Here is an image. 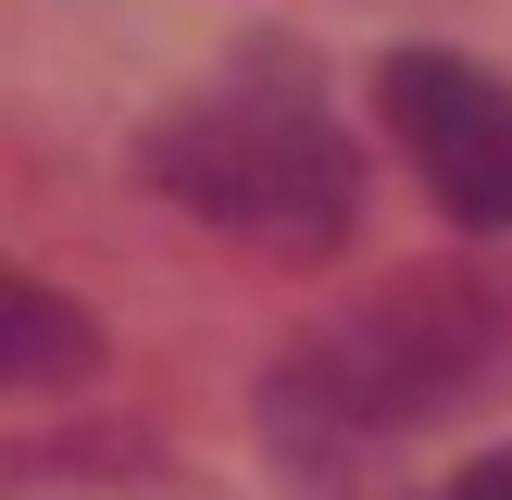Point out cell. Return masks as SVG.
Listing matches in <instances>:
<instances>
[{
  "label": "cell",
  "mask_w": 512,
  "mask_h": 500,
  "mask_svg": "<svg viewBox=\"0 0 512 500\" xmlns=\"http://www.w3.org/2000/svg\"><path fill=\"white\" fill-rule=\"evenodd\" d=\"M512 375V275L475 263H425L400 288L325 313L313 338H288L263 363V438L288 463H350V450L425 438V425L475 413Z\"/></svg>",
  "instance_id": "cell-1"
},
{
  "label": "cell",
  "mask_w": 512,
  "mask_h": 500,
  "mask_svg": "<svg viewBox=\"0 0 512 500\" xmlns=\"http://www.w3.org/2000/svg\"><path fill=\"white\" fill-rule=\"evenodd\" d=\"M138 175L175 213L225 225L250 250H288V263H313V250H338L363 225V163H350L338 113H325L313 63L288 38H250L213 88H188L138 138Z\"/></svg>",
  "instance_id": "cell-2"
},
{
  "label": "cell",
  "mask_w": 512,
  "mask_h": 500,
  "mask_svg": "<svg viewBox=\"0 0 512 500\" xmlns=\"http://www.w3.org/2000/svg\"><path fill=\"white\" fill-rule=\"evenodd\" d=\"M375 113H388L413 188L475 238H512V75L475 50H388L375 63Z\"/></svg>",
  "instance_id": "cell-3"
},
{
  "label": "cell",
  "mask_w": 512,
  "mask_h": 500,
  "mask_svg": "<svg viewBox=\"0 0 512 500\" xmlns=\"http://www.w3.org/2000/svg\"><path fill=\"white\" fill-rule=\"evenodd\" d=\"M0 375H13V388H75V375H100V325H75L63 288L13 275V288H0Z\"/></svg>",
  "instance_id": "cell-4"
},
{
  "label": "cell",
  "mask_w": 512,
  "mask_h": 500,
  "mask_svg": "<svg viewBox=\"0 0 512 500\" xmlns=\"http://www.w3.org/2000/svg\"><path fill=\"white\" fill-rule=\"evenodd\" d=\"M438 500H512V450H488V463H463V475H450Z\"/></svg>",
  "instance_id": "cell-5"
}]
</instances>
